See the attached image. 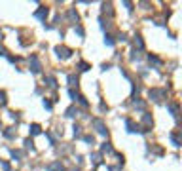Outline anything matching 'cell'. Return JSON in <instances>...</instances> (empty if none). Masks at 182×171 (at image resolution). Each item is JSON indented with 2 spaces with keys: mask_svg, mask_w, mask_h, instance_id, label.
Segmentation results:
<instances>
[{
  "mask_svg": "<svg viewBox=\"0 0 182 171\" xmlns=\"http://www.w3.org/2000/svg\"><path fill=\"white\" fill-rule=\"evenodd\" d=\"M12 156H13V158H21V156H23V154H21V152H19V150H12Z\"/></svg>",
  "mask_w": 182,
  "mask_h": 171,
  "instance_id": "cell-25",
  "label": "cell"
},
{
  "mask_svg": "<svg viewBox=\"0 0 182 171\" xmlns=\"http://www.w3.org/2000/svg\"><path fill=\"white\" fill-rule=\"evenodd\" d=\"M148 59H150V63H154V65H161V61L158 59V57H154V55H150Z\"/></svg>",
  "mask_w": 182,
  "mask_h": 171,
  "instance_id": "cell-18",
  "label": "cell"
},
{
  "mask_svg": "<svg viewBox=\"0 0 182 171\" xmlns=\"http://www.w3.org/2000/svg\"><path fill=\"white\" fill-rule=\"evenodd\" d=\"M30 70H32L34 74H38V72L42 70V65H40V61H38L36 55H30Z\"/></svg>",
  "mask_w": 182,
  "mask_h": 171,
  "instance_id": "cell-3",
  "label": "cell"
},
{
  "mask_svg": "<svg viewBox=\"0 0 182 171\" xmlns=\"http://www.w3.org/2000/svg\"><path fill=\"white\" fill-rule=\"evenodd\" d=\"M80 70H84V72H85V70H89V65H87L85 61H82V63H80Z\"/></svg>",
  "mask_w": 182,
  "mask_h": 171,
  "instance_id": "cell-19",
  "label": "cell"
},
{
  "mask_svg": "<svg viewBox=\"0 0 182 171\" xmlns=\"http://www.w3.org/2000/svg\"><path fill=\"white\" fill-rule=\"evenodd\" d=\"M46 169L48 171H65V165L61 162H51V164L46 165Z\"/></svg>",
  "mask_w": 182,
  "mask_h": 171,
  "instance_id": "cell-6",
  "label": "cell"
},
{
  "mask_svg": "<svg viewBox=\"0 0 182 171\" xmlns=\"http://www.w3.org/2000/svg\"><path fill=\"white\" fill-rule=\"evenodd\" d=\"M76 114H78V110H76V108H74V107H70V108H66V116H69V118H72V116H76Z\"/></svg>",
  "mask_w": 182,
  "mask_h": 171,
  "instance_id": "cell-12",
  "label": "cell"
},
{
  "mask_svg": "<svg viewBox=\"0 0 182 171\" xmlns=\"http://www.w3.org/2000/svg\"><path fill=\"white\" fill-rule=\"evenodd\" d=\"M78 101H80V103H82V105H84V107H87V105H89V103H87V99H85L84 95H80V97H78Z\"/></svg>",
  "mask_w": 182,
  "mask_h": 171,
  "instance_id": "cell-20",
  "label": "cell"
},
{
  "mask_svg": "<svg viewBox=\"0 0 182 171\" xmlns=\"http://www.w3.org/2000/svg\"><path fill=\"white\" fill-rule=\"evenodd\" d=\"M163 97H165V91H163V90H150V99L161 101Z\"/></svg>",
  "mask_w": 182,
  "mask_h": 171,
  "instance_id": "cell-5",
  "label": "cell"
},
{
  "mask_svg": "<svg viewBox=\"0 0 182 171\" xmlns=\"http://www.w3.org/2000/svg\"><path fill=\"white\" fill-rule=\"evenodd\" d=\"M102 10L108 13V15H112L114 13V10H112V4H102Z\"/></svg>",
  "mask_w": 182,
  "mask_h": 171,
  "instance_id": "cell-13",
  "label": "cell"
},
{
  "mask_svg": "<svg viewBox=\"0 0 182 171\" xmlns=\"http://www.w3.org/2000/svg\"><path fill=\"white\" fill-rule=\"evenodd\" d=\"M135 107H139V108H144V103H142V101H135Z\"/></svg>",
  "mask_w": 182,
  "mask_h": 171,
  "instance_id": "cell-29",
  "label": "cell"
},
{
  "mask_svg": "<svg viewBox=\"0 0 182 171\" xmlns=\"http://www.w3.org/2000/svg\"><path fill=\"white\" fill-rule=\"evenodd\" d=\"M6 91H0V107H4V105H6Z\"/></svg>",
  "mask_w": 182,
  "mask_h": 171,
  "instance_id": "cell-14",
  "label": "cell"
},
{
  "mask_svg": "<svg viewBox=\"0 0 182 171\" xmlns=\"http://www.w3.org/2000/svg\"><path fill=\"white\" fill-rule=\"evenodd\" d=\"M69 95L72 97V99H76V97H78V95H76V93H74V90H70V91H69Z\"/></svg>",
  "mask_w": 182,
  "mask_h": 171,
  "instance_id": "cell-31",
  "label": "cell"
},
{
  "mask_svg": "<svg viewBox=\"0 0 182 171\" xmlns=\"http://www.w3.org/2000/svg\"><path fill=\"white\" fill-rule=\"evenodd\" d=\"M46 82H48L49 87H57V80L53 78V76H46Z\"/></svg>",
  "mask_w": 182,
  "mask_h": 171,
  "instance_id": "cell-10",
  "label": "cell"
},
{
  "mask_svg": "<svg viewBox=\"0 0 182 171\" xmlns=\"http://www.w3.org/2000/svg\"><path fill=\"white\" fill-rule=\"evenodd\" d=\"M93 164H101V154H93Z\"/></svg>",
  "mask_w": 182,
  "mask_h": 171,
  "instance_id": "cell-22",
  "label": "cell"
},
{
  "mask_svg": "<svg viewBox=\"0 0 182 171\" xmlns=\"http://www.w3.org/2000/svg\"><path fill=\"white\" fill-rule=\"evenodd\" d=\"M135 46H137L139 50H142V48H144V44H142V40H140V36H137V40H135Z\"/></svg>",
  "mask_w": 182,
  "mask_h": 171,
  "instance_id": "cell-16",
  "label": "cell"
},
{
  "mask_svg": "<svg viewBox=\"0 0 182 171\" xmlns=\"http://www.w3.org/2000/svg\"><path fill=\"white\" fill-rule=\"evenodd\" d=\"M69 17L72 19V21H78V13L74 12V10H70V12H69Z\"/></svg>",
  "mask_w": 182,
  "mask_h": 171,
  "instance_id": "cell-17",
  "label": "cell"
},
{
  "mask_svg": "<svg viewBox=\"0 0 182 171\" xmlns=\"http://www.w3.org/2000/svg\"><path fill=\"white\" fill-rule=\"evenodd\" d=\"M102 150H106V152H110V150H112V147H110V144H106V143H105V144H102Z\"/></svg>",
  "mask_w": 182,
  "mask_h": 171,
  "instance_id": "cell-28",
  "label": "cell"
},
{
  "mask_svg": "<svg viewBox=\"0 0 182 171\" xmlns=\"http://www.w3.org/2000/svg\"><path fill=\"white\" fill-rule=\"evenodd\" d=\"M25 144H27L29 148H32V141H30V139H27V141H25Z\"/></svg>",
  "mask_w": 182,
  "mask_h": 171,
  "instance_id": "cell-32",
  "label": "cell"
},
{
  "mask_svg": "<svg viewBox=\"0 0 182 171\" xmlns=\"http://www.w3.org/2000/svg\"><path fill=\"white\" fill-rule=\"evenodd\" d=\"M72 129H74V135H76V137H78V135H80V129H82L80 126H74V127H72Z\"/></svg>",
  "mask_w": 182,
  "mask_h": 171,
  "instance_id": "cell-27",
  "label": "cell"
},
{
  "mask_svg": "<svg viewBox=\"0 0 182 171\" xmlns=\"http://www.w3.org/2000/svg\"><path fill=\"white\" fill-rule=\"evenodd\" d=\"M48 13H49V10L48 8H38V10H36V12H34V17L36 19H40V21H46V17H48Z\"/></svg>",
  "mask_w": 182,
  "mask_h": 171,
  "instance_id": "cell-4",
  "label": "cell"
},
{
  "mask_svg": "<svg viewBox=\"0 0 182 171\" xmlns=\"http://www.w3.org/2000/svg\"><path fill=\"white\" fill-rule=\"evenodd\" d=\"M4 135H6L8 139H12V137H13V131H10V129H6V131H4Z\"/></svg>",
  "mask_w": 182,
  "mask_h": 171,
  "instance_id": "cell-26",
  "label": "cell"
},
{
  "mask_svg": "<svg viewBox=\"0 0 182 171\" xmlns=\"http://www.w3.org/2000/svg\"><path fill=\"white\" fill-rule=\"evenodd\" d=\"M84 141H85V143H91V144H93V143H95V139H93V135H85V137H84Z\"/></svg>",
  "mask_w": 182,
  "mask_h": 171,
  "instance_id": "cell-23",
  "label": "cell"
},
{
  "mask_svg": "<svg viewBox=\"0 0 182 171\" xmlns=\"http://www.w3.org/2000/svg\"><path fill=\"white\" fill-rule=\"evenodd\" d=\"M142 124H144V126H152V116H150L148 112L142 114Z\"/></svg>",
  "mask_w": 182,
  "mask_h": 171,
  "instance_id": "cell-8",
  "label": "cell"
},
{
  "mask_svg": "<svg viewBox=\"0 0 182 171\" xmlns=\"http://www.w3.org/2000/svg\"><path fill=\"white\" fill-rule=\"evenodd\" d=\"M105 44H106V46H114V40H112V36H106V38H105Z\"/></svg>",
  "mask_w": 182,
  "mask_h": 171,
  "instance_id": "cell-21",
  "label": "cell"
},
{
  "mask_svg": "<svg viewBox=\"0 0 182 171\" xmlns=\"http://www.w3.org/2000/svg\"><path fill=\"white\" fill-rule=\"evenodd\" d=\"M2 169H4V171H10V164H6V162H2Z\"/></svg>",
  "mask_w": 182,
  "mask_h": 171,
  "instance_id": "cell-30",
  "label": "cell"
},
{
  "mask_svg": "<svg viewBox=\"0 0 182 171\" xmlns=\"http://www.w3.org/2000/svg\"><path fill=\"white\" fill-rule=\"evenodd\" d=\"M169 110H171V112H173L175 116H176V112H178V108H176V105H169Z\"/></svg>",
  "mask_w": 182,
  "mask_h": 171,
  "instance_id": "cell-24",
  "label": "cell"
},
{
  "mask_svg": "<svg viewBox=\"0 0 182 171\" xmlns=\"http://www.w3.org/2000/svg\"><path fill=\"white\" fill-rule=\"evenodd\" d=\"M53 51L57 53V57H61V59H69V57L72 55V51L69 48H65V46H57Z\"/></svg>",
  "mask_w": 182,
  "mask_h": 171,
  "instance_id": "cell-1",
  "label": "cell"
},
{
  "mask_svg": "<svg viewBox=\"0 0 182 171\" xmlns=\"http://www.w3.org/2000/svg\"><path fill=\"white\" fill-rule=\"evenodd\" d=\"M125 126H127V131H129V133H139V131H142V129H140L137 124H133L131 120H125Z\"/></svg>",
  "mask_w": 182,
  "mask_h": 171,
  "instance_id": "cell-7",
  "label": "cell"
},
{
  "mask_svg": "<svg viewBox=\"0 0 182 171\" xmlns=\"http://www.w3.org/2000/svg\"><path fill=\"white\" fill-rule=\"evenodd\" d=\"M69 84H70V86H76V84H78V76L70 74V76H69Z\"/></svg>",
  "mask_w": 182,
  "mask_h": 171,
  "instance_id": "cell-15",
  "label": "cell"
},
{
  "mask_svg": "<svg viewBox=\"0 0 182 171\" xmlns=\"http://www.w3.org/2000/svg\"><path fill=\"white\" fill-rule=\"evenodd\" d=\"M171 141H173L175 147H180V141H178V135H176V133H171Z\"/></svg>",
  "mask_w": 182,
  "mask_h": 171,
  "instance_id": "cell-11",
  "label": "cell"
},
{
  "mask_svg": "<svg viewBox=\"0 0 182 171\" xmlns=\"http://www.w3.org/2000/svg\"><path fill=\"white\" fill-rule=\"evenodd\" d=\"M93 126H95L97 127V131L99 133H101V135H108V129H106V126H105V122H102V120H99V118H95V120H93Z\"/></svg>",
  "mask_w": 182,
  "mask_h": 171,
  "instance_id": "cell-2",
  "label": "cell"
},
{
  "mask_svg": "<svg viewBox=\"0 0 182 171\" xmlns=\"http://www.w3.org/2000/svg\"><path fill=\"white\" fill-rule=\"evenodd\" d=\"M40 131H42V129H40L38 124H32V126H30V135H38Z\"/></svg>",
  "mask_w": 182,
  "mask_h": 171,
  "instance_id": "cell-9",
  "label": "cell"
}]
</instances>
